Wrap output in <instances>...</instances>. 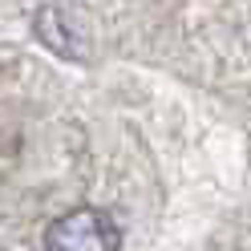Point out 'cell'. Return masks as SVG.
Returning <instances> with one entry per match:
<instances>
[{
	"mask_svg": "<svg viewBox=\"0 0 251 251\" xmlns=\"http://www.w3.org/2000/svg\"><path fill=\"white\" fill-rule=\"evenodd\" d=\"M118 223L98 207H77L61 215L45 231V251H118Z\"/></svg>",
	"mask_w": 251,
	"mask_h": 251,
	"instance_id": "1",
	"label": "cell"
}]
</instances>
